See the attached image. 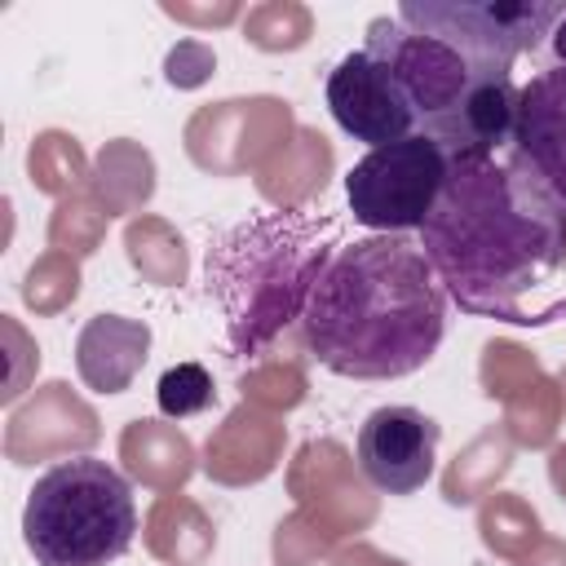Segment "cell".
Segmentation results:
<instances>
[{
	"instance_id": "8992f818",
	"label": "cell",
	"mask_w": 566,
	"mask_h": 566,
	"mask_svg": "<svg viewBox=\"0 0 566 566\" xmlns=\"http://www.w3.org/2000/svg\"><path fill=\"white\" fill-rule=\"evenodd\" d=\"M562 0H402L398 22L416 35H433L473 62L509 66L535 53L562 22Z\"/></svg>"
},
{
	"instance_id": "7a4b0ae2",
	"label": "cell",
	"mask_w": 566,
	"mask_h": 566,
	"mask_svg": "<svg viewBox=\"0 0 566 566\" xmlns=\"http://www.w3.org/2000/svg\"><path fill=\"white\" fill-rule=\"evenodd\" d=\"M305 349L349 380H398L420 371L447 336V287L407 234L345 243L301 314Z\"/></svg>"
},
{
	"instance_id": "8fae6325",
	"label": "cell",
	"mask_w": 566,
	"mask_h": 566,
	"mask_svg": "<svg viewBox=\"0 0 566 566\" xmlns=\"http://www.w3.org/2000/svg\"><path fill=\"white\" fill-rule=\"evenodd\" d=\"M146 345H150V327L146 323L119 318V314H97V318H88V327L75 340V367H80L88 389L119 394L142 371Z\"/></svg>"
},
{
	"instance_id": "30bf717a",
	"label": "cell",
	"mask_w": 566,
	"mask_h": 566,
	"mask_svg": "<svg viewBox=\"0 0 566 566\" xmlns=\"http://www.w3.org/2000/svg\"><path fill=\"white\" fill-rule=\"evenodd\" d=\"M509 150L566 212V66L539 71L517 93V124Z\"/></svg>"
},
{
	"instance_id": "9c48e42d",
	"label": "cell",
	"mask_w": 566,
	"mask_h": 566,
	"mask_svg": "<svg viewBox=\"0 0 566 566\" xmlns=\"http://www.w3.org/2000/svg\"><path fill=\"white\" fill-rule=\"evenodd\" d=\"M442 424L420 407H376L354 438L363 478L385 495H411L433 478Z\"/></svg>"
},
{
	"instance_id": "7c38bea8",
	"label": "cell",
	"mask_w": 566,
	"mask_h": 566,
	"mask_svg": "<svg viewBox=\"0 0 566 566\" xmlns=\"http://www.w3.org/2000/svg\"><path fill=\"white\" fill-rule=\"evenodd\" d=\"M155 402L164 416L172 420H186V416H199L203 407H212V376L199 367V363H177L159 376L155 385Z\"/></svg>"
},
{
	"instance_id": "ba28073f",
	"label": "cell",
	"mask_w": 566,
	"mask_h": 566,
	"mask_svg": "<svg viewBox=\"0 0 566 566\" xmlns=\"http://www.w3.org/2000/svg\"><path fill=\"white\" fill-rule=\"evenodd\" d=\"M323 97L340 133H349L354 142H367L371 150L416 133V111H411L407 88L398 84L394 66L371 49L345 53L327 71Z\"/></svg>"
},
{
	"instance_id": "4fadbf2b",
	"label": "cell",
	"mask_w": 566,
	"mask_h": 566,
	"mask_svg": "<svg viewBox=\"0 0 566 566\" xmlns=\"http://www.w3.org/2000/svg\"><path fill=\"white\" fill-rule=\"evenodd\" d=\"M548 44H553V53H557V66H566V13H562V22L553 27Z\"/></svg>"
},
{
	"instance_id": "6da1fadb",
	"label": "cell",
	"mask_w": 566,
	"mask_h": 566,
	"mask_svg": "<svg viewBox=\"0 0 566 566\" xmlns=\"http://www.w3.org/2000/svg\"><path fill=\"white\" fill-rule=\"evenodd\" d=\"M420 248L460 310L526 323L522 301L566 261V212L513 150L451 159Z\"/></svg>"
},
{
	"instance_id": "52a82bcc",
	"label": "cell",
	"mask_w": 566,
	"mask_h": 566,
	"mask_svg": "<svg viewBox=\"0 0 566 566\" xmlns=\"http://www.w3.org/2000/svg\"><path fill=\"white\" fill-rule=\"evenodd\" d=\"M447 172H451L447 150L433 137L411 133L402 142L367 150L345 172V203L358 226L376 234H407L429 221Z\"/></svg>"
},
{
	"instance_id": "5b68a950",
	"label": "cell",
	"mask_w": 566,
	"mask_h": 566,
	"mask_svg": "<svg viewBox=\"0 0 566 566\" xmlns=\"http://www.w3.org/2000/svg\"><path fill=\"white\" fill-rule=\"evenodd\" d=\"M133 486L97 455H71L44 469L22 509V539L35 566H111L133 548Z\"/></svg>"
},
{
	"instance_id": "277c9868",
	"label": "cell",
	"mask_w": 566,
	"mask_h": 566,
	"mask_svg": "<svg viewBox=\"0 0 566 566\" xmlns=\"http://www.w3.org/2000/svg\"><path fill=\"white\" fill-rule=\"evenodd\" d=\"M363 49L380 53L411 97L416 133L433 137L447 159H486L513 146L517 84L509 66H486L460 49L407 31L398 18H371Z\"/></svg>"
},
{
	"instance_id": "3957f363",
	"label": "cell",
	"mask_w": 566,
	"mask_h": 566,
	"mask_svg": "<svg viewBox=\"0 0 566 566\" xmlns=\"http://www.w3.org/2000/svg\"><path fill=\"white\" fill-rule=\"evenodd\" d=\"M336 221L305 208L256 212L230 226L203 261L208 296L226 318L234 358L261 354L292 318L305 314L336 243Z\"/></svg>"
}]
</instances>
